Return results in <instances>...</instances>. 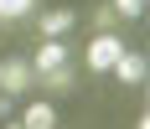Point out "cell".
<instances>
[{
    "label": "cell",
    "instance_id": "1",
    "mask_svg": "<svg viewBox=\"0 0 150 129\" xmlns=\"http://www.w3.org/2000/svg\"><path fill=\"white\" fill-rule=\"evenodd\" d=\"M119 57H124V42L114 36V31H98V36L88 42V72H109Z\"/></svg>",
    "mask_w": 150,
    "mask_h": 129
},
{
    "label": "cell",
    "instance_id": "2",
    "mask_svg": "<svg viewBox=\"0 0 150 129\" xmlns=\"http://www.w3.org/2000/svg\"><path fill=\"white\" fill-rule=\"evenodd\" d=\"M31 78H36V72H31V62H21V57H5L0 62V93H26L31 88Z\"/></svg>",
    "mask_w": 150,
    "mask_h": 129
},
{
    "label": "cell",
    "instance_id": "3",
    "mask_svg": "<svg viewBox=\"0 0 150 129\" xmlns=\"http://www.w3.org/2000/svg\"><path fill=\"white\" fill-rule=\"evenodd\" d=\"M73 26H78V11H47L42 16V36H52V42H62Z\"/></svg>",
    "mask_w": 150,
    "mask_h": 129
},
{
    "label": "cell",
    "instance_id": "4",
    "mask_svg": "<svg viewBox=\"0 0 150 129\" xmlns=\"http://www.w3.org/2000/svg\"><path fill=\"white\" fill-rule=\"evenodd\" d=\"M42 83H47V93H73V88H78V67H73V62H62V67L42 72Z\"/></svg>",
    "mask_w": 150,
    "mask_h": 129
},
{
    "label": "cell",
    "instance_id": "5",
    "mask_svg": "<svg viewBox=\"0 0 150 129\" xmlns=\"http://www.w3.org/2000/svg\"><path fill=\"white\" fill-rule=\"evenodd\" d=\"M62 62H67V47L47 36V42H42V52H36V67H31V72L42 78V72H52V67H62Z\"/></svg>",
    "mask_w": 150,
    "mask_h": 129
},
{
    "label": "cell",
    "instance_id": "6",
    "mask_svg": "<svg viewBox=\"0 0 150 129\" xmlns=\"http://www.w3.org/2000/svg\"><path fill=\"white\" fill-rule=\"evenodd\" d=\"M21 129H57V109L52 103H31L21 114Z\"/></svg>",
    "mask_w": 150,
    "mask_h": 129
},
{
    "label": "cell",
    "instance_id": "7",
    "mask_svg": "<svg viewBox=\"0 0 150 129\" xmlns=\"http://www.w3.org/2000/svg\"><path fill=\"white\" fill-rule=\"evenodd\" d=\"M114 78H119V83H145V57H129V52H124L119 62H114Z\"/></svg>",
    "mask_w": 150,
    "mask_h": 129
},
{
    "label": "cell",
    "instance_id": "8",
    "mask_svg": "<svg viewBox=\"0 0 150 129\" xmlns=\"http://www.w3.org/2000/svg\"><path fill=\"white\" fill-rule=\"evenodd\" d=\"M88 21H93L98 31H114V21H119V16H114V5H93V11H88Z\"/></svg>",
    "mask_w": 150,
    "mask_h": 129
},
{
    "label": "cell",
    "instance_id": "9",
    "mask_svg": "<svg viewBox=\"0 0 150 129\" xmlns=\"http://www.w3.org/2000/svg\"><path fill=\"white\" fill-rule=\"evenodd\" d=\"M31 0H0V21H16V16H26Z\"/></svg>",
    "mask_w": 150,
    "mask_h": 129
},
{
    "label": "cell",
    "instance_id": "10",
    "mask_svg": "<svg viewBox=\"0 0 150 129\" xmlns=\"http://www.w3.org/2000/svg\"><path fill=\"white\" fill-rule=\"evenodd\" d=\"M109 5H114V16H129V21L145 16V0H109Z\"/></svg>",
    "mask_w": 150,
    "mask_h": 129
},
{
    "label": "cell",
    "instance_id": "11",
    "mask_svg": "<svg viewBox=\"0 0 150 129\" xmlns=\"http://www.w3.org/2000/svg\"><path fill=\"white\" fill-rule=\"evenodd\" d=\"M11 114H16V98H11V93H0V124H5Z\"/></svg>",
    "mask_w": 150,
    "mask_h": 129
},
{
    "label": "cell",
    "instance_id": "12",
    "mask_svg": "<svg viewBox=\"0 0 150 129\" xmlns=\"http://www.w3.org/2000/svg\"><path fill=\"white\" fill-rule=\"evenodd\" d=\"M0 129H21V124H16V119H5V124H0Z\"/></svg>",
    "mask_w": 150,
    "mask_h": 129
}]
</instances>
